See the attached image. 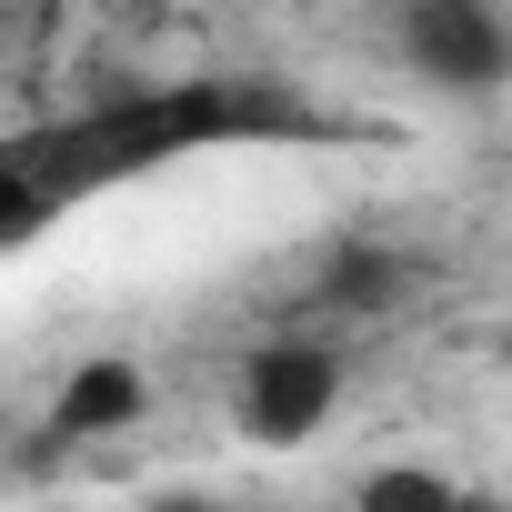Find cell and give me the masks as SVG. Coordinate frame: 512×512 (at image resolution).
Returning a JSON list of instances; mask_svg holds the SVG:
<instances>
[{
  "label": "cell",
  "mask_w": 512,
  "mask_h": 512,
  "mask_svg": "<svg viewBox=\"0 0 512 512\" xmlns=\"http://www.w3.org/2000/svg\"><path fill=\"white\" fill-rule=\"evenodd\" d=\"M251 121H292V111L262 101V91L181 81V91H141V101H111V111H81V121L21 141L11 171H31L51 201H81V191H111V181L151 171V161H181V151H201V141H231V131H251Z\"/></svg>",
  "instance_id": "obj_1"
},
{
  "label": "cell",
  "mask_w": 512,
  "mask_h": 512,
  "mask_svg": "<svg viewBox=\"0 0 512 512\" xmlns=\"http://www.w3.org/2000/svg\"><path fill=\"white\" fill-rule=\"evenodd\" d=\"M402 61L432 91H492V81H512V21L492 0H412L402 11Z\"/></svg>",
  "instance_id": "obj_2"
},
{
  "label": "cell",
  "mask_w": 512,
  "mask_h": 512,
  "mask_svg": "<svg viewBox=\"0 0 512 512\" xmlns=\"http://www.w3.org/2000/svg\"><path fill=\"white\" fill-rule=\"evenodd\" d=\"M342 412V362L322 342H272L241 362V432L251 442H312Z\"/></svg>",
  "instance_id": "obj_3"
},
{
  "label": "cell",
  "mask_w": 512,
  "mask_h": 512,
  "mask_svg": "<svg viewBox=\"0 0 512 512\" xmlns=\"http://www.w3.org/2000/svg\"><path fill=\"white\" fill-rule=\"evenodd\" d=\"M71 442H91V432H121V422H141V372L131 362H81L71 382H61V412H51Z\"/></svg>",
  "instance_id": "obj_4"
},
{
  "label": "cell",
  "mask_w": 512,
  "mask_h": 512,
  "mask_svg": "<svg viewBox=\"0 0 512 512\" xmlns=\"http://www.w3.org/2000/svg\"><path fill=\"white\" fill-rule=\"evenodd\" d=\"M352 512H472V502H462V482H442L432 462H382V472L352 492Z\"/></svg>",
  "instance_id": "obj_5"
},
{
  "label": "cell",
  "mask_w": 512,
  "mask_h": 512,
  "mask_svg": "<svg viewBox=\"0 0 512 512\" xmlns=\"http://www.w3.org/2000/svg\"><path fill=\"white\" fill-rule=\"evenodd\" d=\"M161 512H221V502H201V492H181V502H161Z\"/></svg>",
  "instance_id": "obj_6"
}]
</instances>
